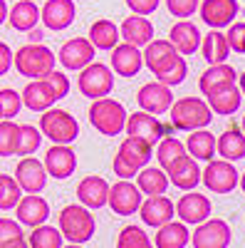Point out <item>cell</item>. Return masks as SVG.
Returning a JSON list of instances; mask_svg holds the SVG:
<instances>
[{"label":"cell","instance_id":"6da1fadb","mask_svg":"<svg viewBox=\"0 0 245 248\" xmlns=\"http://www.w3.org/2000/svg\"><path fill=\"white\" fill-rule=\"evenodd\" d=\"M169 117H171V127L178 129V132H201V129H206L211 124L213 112H211L206 99H201V97H181V99L173 102Z\"/></svg>","mask_w":245,"mask_h":248},{"label":"cell","instance_id":"7a4b0ae2","mask_svg":"<svg viewBox=\"0 0 245 248\" xmlns=\"http://www.w3.org/2000/svg\"><path fill=\"white\" fill-rule=\"evenodd\" d=\"M57 229L62 233V238H67L72 246H82V243L92 241V236L97 231V221L89 209H85L79 203H70L59 211Z\"/></svg>","mask_w":245,"mask_h":248},{"label":"cell","instance_id":"3957f363","mask_svg":"<svg viewBox=\"0 0 245 248\" xmlns=\"http://www.w3.org/2000/svg\"><path fill=\"white\" fill-rule=\"evenodd\" d=\"M87 114H89V124L104 137H116V134H121L127 129L129 112L114 97H104V99L92 102V107H89Z\"/></svg>","mask_w":245,"mask_h":248},{"label":"cell","instance_id":"277c9868","mask_svg":"<svg viewBox=\"0 0 245 248\" xmlns=\"http://www.w3.org/2000/svg\"><path fill=\"white\" fill-rule=\"evenodd\" d=\"M57 55L47 45H23L15 52V70L17 75L32 79H47L55 72Z\"/></svg>","mask_w":245,"mask_h":248},{"label":"cell","instance_id":"5b68a950","mask_svg":"<svg viewBox=\"0 0 245 248\" xmlns=\"http://www.w3.org/2000/svg\"><path fill=\"white\" fill-rule=\"evenodd\" d=\"M40 132L52 141V147H70L79 137V122L67 109L52 107L40 117Z\"/></svg>","mask_w":245,"mask_h":248},{"label":"cell","instance_id":"8992f818","mask_svg":"<svg viewBox=\"0 0 245 248\" xmlns=\"http://www.w3.org/2000/svg\"><path fill=\"white\" fill-rule=\"evenodd\" d=\"M77 87H79L82 94L89 97L92 102L104 99L114 90V72H112L109 65H104V62H92L89 67H85L79 72Z\"/></svg>","mask_w":245,"mask_h":248},{"label":"cell","instance_id":"52a82bcc","mask_svg":"<svg viewBox=\"0 0 245 248\" xmlns=\"http://www.w3.org/2000/svg\"><path fill=\"white\" fill-rule=\"evenodd\" d=\"M201 181L206 184V189L213 191V194H231L235 186H240V174L231 161L213 159L211 164H206Z\"/></svg>","mask_w":245,"mask_h":248},{"label":"cell","instance_id":"ba28073f","mask_svg":"<svg viewBox=\"0 0 245 248\" xmlns=\"http://www.w3.org/2000/svg\"><path fill=\"white\" fill-rule=\"evenodd\" d=\"M233 238V231L228 221L223 218H208L206 223L196 226V231L191 233L193 248H228Z\"/></svg>","mask_w":245,"mask_h":248},{"label":"cell","instance_id":"9c48e42d","mask_svg":"<svg viewBox=\"0 0 245 248\" xmlns=\"http://www.w3.org/2000/svg\"><path fill=\"white\" fill-rule=\"evenodd\" d=\"M238 0H201V20L206 23L211 30H220V28H231L238 17Z\"/></svg>","mask_w":245,"mask_h":248},{"label":"cell","instance_id":"30bf717a","mask_svg":"<svg viewBox=\"0 0 245 248\" xmlns=\"http://www.w3.org/2000/svg\"><path fill=\"white\" fill-rule=\"evenodd\" d=\"M211 214H213L211 199L203 196V194L188 191V194H183L176 201V216L181 218V223H186V226H201V223H206L211 218Z\"/></svg>","mask_w":245,"mask_h":248},{"label":"cell","instance_id":"8fae6325","mask_svg":"<svg viewBox=\"0 0 245 248\" xmlns=\"http://www.w3.org/2000/svg\"><path fill=\"white\" fill-rule=\"evenodd\" d=\"M141 203H144V194L139 191L134 181H116L109 189V206L116 216H131L139 214Z\"/></svg>","mask_w":245,"mask_h":248},{"label":"cell","instance_id":"7c38bea8","mask_svg":"<svg viewBox=\"0 0 245 248\" xmlns=\"http://www.w3.org/2000/svg\"><path fill=\"white\" fill-rule=\"evenodd\" d=\"M15 181L20 184L23 194L32 196V194H40L47 186V169L45 164L35 159V156H25L17 161L15 167Z\"/></svg>","mask_w":245,"mask_h":248},{"label":"cell","instance_id":"4fadbf2b","mask_svg":"<svg viewBox=\"0 0 245 248\" xmlns=\"http://www.w3.org/2000/svg\"><path fill=\"white\" fill-rule=\"evenodd\" d=\"M136 102H139L141 112L156 117V114L171 112V107H173V94H171V87L161 85V82H146V85L136 92Z\"/></svg>","mask_w":245,"mask_h":248},{"label":"cell","instance_id":"5bb4252c","mask_svg":"<svg viewBox=\"0 0 245 248\" xmlns=\"http://www.w3.org/2000/svg\"><path fill=\"white\" fill-rule=\"evenodd\" d=\"M94 45L89 43L87 37H72L67 40V43L59 47L57 52V60L62 62V67L65 70H77L82 72L85 67H89L92 62H94Z\"/></svg>","mask_w":245,"mask_h":248},{"label":"cell","instance_id":"9a60e30c","mask_svg":"<svg viewBox=\"0 0 245 248\" xmlns=\"http://www.w3.org/2000/svg\"><path fill=\"white\" fill-rule=\"evenodd\" d=\"M109 181L104 176H85L79 184H77V199H79V206H85L89 211H97V209H104L109 206Z\"/></svg>","mask_w":245,"mask_h":248},{"label":"cell","instance_id":"2e32d148","mask_svg":"<svg viewBox=\"0 0 245 248\" xmlns=\"http://www.w3.org/2000/svg\"><path fill=\"white\" fill-rule=\"evenodd\" d=\"M129 137H139V139H144V141H149L151 147L156 144L159 147V141L166 137V124H163L159 117H154V114H146V112H134V114H129V119H127V129H124Z\"/></svg>","mask_w":245,"mask_h":248},{"label":"cell","instance_id":"e0dca14e","mask_svg":"<svg viewBox=\"0 0 245 248\" xmlns=\"http://www.w3.org/2000/svg\"><path fill=\"white\" fill-rule=\"evenodd\" d=\"M43 13V23L47 30L59 32V30H67L74 17H77V5L72 0H45V5L40 8Z\"/></svg>","mask_w":245,"mask_h":248},{"label":"cell","instance_id":"ac0fdd59","mask_svg":"<svg viewBox=\"0 0 245 248\" xmlns=\"http://www.w3.org/2000/svg\"><path fill=\"white\" fill-rule=\"evenodd\" d=\"M139 216L146 226L151 229H161V226H166L173 221L176 216V203L169 199V196H151V199H144L139 209Z\"/></svg>","mask_w":245,"mask_h":248},{"label":"cell","instance_id":"d6986e66","mask_svg":"<svg viewBox=\"0 0 245 248\" xmlns=\"http://www.w3.org/2000/svg\"><path fill=\"white\" fill-rule=\"evenodd\" d=\"M144 67V52L129 43H119L112 50V72L121 77H136Z\"/></svg>","mask_w":245,"mask_h":248},{"label":"cell","instance_id":"ffe728a7","mask_svg":"<svg viewBox=\"0 0 245 248\" xmlns=\"http://www.w3.org/2000/svg\"><path fill=\"white\" fill-rule=\"evenodd\" d=\"M45 169H47V176L62 181V179H70L77 169V154L72 147H50L45 159Z\"/></svg>","mask_w":245,"mask_h":248},{"label":"cell","instance_id":"44dd1931","mask_svg":"<svg viewBox=\"0 0 245 248\" xmlns=\"http://www.w3.org/2000/svg\"><path fill=\"white\" fill-rule=\"evenodd\" d=\"M169 40H171V45L176 47V52L181 57H186V55H196L201 50L203 35H201L198 25H193L191 20H178V23L171 28V32H169Z\"/></svg>","mask_w":245,"mask_h":248},{"label":"cell","instance_id":"7402d4cb","mask_svg":"<svg viewBox=\"0 0 245 248\" xmlns=\"http://www.w3.org/2000/svg\"><path fill=\"white\" fill-rule=\"evenodd\" d=\"M17 223L20 226H30V229H40L45 226L47 216H50V203L40 196V194H32V196H23V201L17 203Z\"/></svg>","mask_w":245,"mask_h":248},{"label":"cell","instance_id":"603a6c76","mask_svg":"<svg viewBox=\"0 0 245 248\" xmlns=\"http://www.w3.org/2000/svg\"><path fill=\"white\" fill-rule=\"evenodd\" d=\"M166 176H169V181L176 186V189H181V191H193L196 186L201 184L203 171H201V167H198V161L186 154V156H181L173 167L166 171Z\"/></svg>","mask_w":245,"mask_h":248},{"label":"cell","instance_id":"cb8c5ba5","mask_svg":"<svg viewBox=\"0 0 245 248\" xmlns=\"http://www.w3.org/2000/svg\"><path fill=\"white\" fill-rule=\"evenodd\" d=\"M20 94H23V105L30 112H43L45 114L47 109L55 107V102H57L55 90L50 87L47 79H32V82H28V87Z\"/></svg>","mask_w":245,"mask_h":248},{"label":"cell","instance_id":"d4e9b609","mask_svg":"<svg viewBox=\"0 0 245 248\" xmlns=\"http://www.w3.org/2000/svg\"><path fill=\"white\" fill-rule=\"evenodd\" d=\"M178 52L171 45V40H154L144 47V65L151 70V75H161L163 70H169L173 62H176Z\"/></svg>","mask_w":245,"mask_h":248},{"label":"cell","instance_id":"484cf974","mask_svg":"<svg viewBox=\"0 0 245 248\" xmlns=\"http://www.w3.org/2000/svg\"><path fill=\"white\" fill-rule=\"evenodd\" d=\"M119 32L124 37V43L134 45V47H146L149 43H154V25L149 17L141 15H129L124 23L119 25Z\"/></svg>","mask_w":245,"mask_h":248},{"label":"cell","instance_id":"4316f807","mask_svg":"<svg viewBox=\"0 0 245 248\" xmlns=\"http://www.w3.org/2000/svg\"><path fill=\"white\" fill-rule=\"evenodd\" d=\"M40 20H43V13H40V5L32 3V0H17V3L10 8V15H8V23L17 32H32V30H37Z\"/></svg>","mask_w":245,"mask_h":248},{"label":"cell","instance_id":"83f0119b","mask_svg":"<svg viewBox=\"0 0 245 248\" xmlns=\"http://www.w3.org/2000/svg\"><path fill=\"white\" fill-rule=\"evenodd\" d=\"M206 102H208V107H211L213 114L231 117V114H235V112L240 109V105H243V92H240L238 85H228V87H220V90L211 92V94L206 97Z\"/></svg>","mask_w":245,"mask_h":248},{"label":"cell","instance_id":"f1b7e54d","mask_svg":"<svg viewBox=\"0 0 245 248\" xmlns=\"http://www.w3.org/2000/svg\"><path fill=\"white\" fill-rule=\"evenodd\" d=\"M116 156H121L136 171H141V169H146L149 161H151V144L144 141V139H139V137H127L124 141L119 144Z\"/></svg>","mask_w":245,"mask_h":248},{"label":"cell","instance_id":"f546056e","mask_svg":"<svg viewBox=\"0 0 245 248\" xmlns=\"http://www.w3.org/2000/svg\"><path fill=\"white\" fill-rule=\"evenodd\" d=\"M228 85H238V72L228 65V62L226 65H213V67H208L198 77V90H201V94H206V97L211 92L220 90V87H228Z\"/></svg>","mask_w":245,"mask_h":248},{"label":"cell","instance_id":"4dcf8cb0","mask_svg":"<svg viewBox=\"0 0 245 248\" xmlns=\"http://www.w3.org/2000/svg\"><path fill=\"white\" fill-rule=\"evenodd\" d=\"M186 152L191 159L196 161H206L211 164L218 154V139L208 132V129H201V132H191L186 139Z\"/></svg>","mask_w":245,"mask_h":248},{"label":"cell","instance_id":"1f68e13d","mask_svg":"<svg viewBox=\"0 0 245 248\" xmlns=\"http://www.w3.org/2000/svg\"><path fill=\"white\" fill-rule=\"evenodd\" d=\"M87 40L94 45V50H114L121 40V32H119V25L112 23L107 17H99L89 25V35Z\"/></svg>","mask_w":245,"mask_h":248},{"label":"cell","instance_id":"d6a6232c","mask_svg":"<svg viewBox=\"0 0 245 248\" xmlns=\"http://www.w3.org/2000/svg\"><path fill=\"white\" fill-rule=\"evenodd\" d=\"M201 55H203V60L208 62V67H213V65H226V60H228V55H231V47H228L226 32H220V30H211L208 35H203Z\"/></svg>","mask_w":245,"mask_h":248},{"label":"cell","instance_id":"836d02e7","mask_svg":"<svg viewBox=\"0 0 245 248\" xmlns=\"http://www.w3.org/2000/svg\"><path fill=\"white\" fill-rule=\"evenodd\" d=\"M188 243H191V231L181 221H171L166 226H161L154 236V248H186Z\"/></svg>","mask_w":245,"mask_h":248},{"label":"cell","instance_id":"e575fe53","mask_svg":"<svg viewBox=\"0 0 245 248\" xmlns=\"http://www.w3.org/2000/svg\"><path fill=\"white\" fill-rule=\"evenodd\" d=\"M169 184L171 181H169L166 171L159 169V167H146V169H141L136 174V186H139L141 194H146V199L163 196V194H166V189H169Z\"/></svg>","mask_w":245,"mask_h":248},{"label":"cell","instance_id":"d590c367","mask_svg":"<svg viewBox=\"0 0 245 248\" xmlns=\"http://www.w3.org/2000/svg\"><path fill=\"white\" fill-rule=\"evenodd\" d=\"M218 156L231 164L245 159V134L240 129H226L218 137Z\"/></svg>","mask_w":245,"mask_h":248},{"label":"cell","instance_id":"8d00e7d4","mask_svg":"<svg viewBox=\"0 0 245 248\" xmlns=\"http://www.w3.org/2000/svg\"><path fill=\"white\" fill-rule=\"evenodd\" d=\"M186 144H183L181 139L176 137H163L159 141V147H156V159H159V169L163 171H169L173 164L181 159V156H186Z\"/></svg>","mask_w":245,"mask_h":248},{"label":"cell","instance_id":"74e56055","mask_svg":"<svg viewBox=\"0 0 245 248\" xmlns=\"http://www.w3.org/2000/svg\"><path fill=\"white\" fill-rule=\"evenodd\" d=\"M62 233L55 226H40V229H32V233L28 236V246L30 248H62Z\"/></svg>","mask_w":245,"mask_h":248},{"label":"cell","instance_id":"f35d334b","mask_svg":"<svg viewBox=\"0 0 245 248\" xmlns=\"http://www.w3.org/2000/svg\"><path fill=\"white\" fill-rule=\"evenodd\" d=\"M116 248H154V241L141 226H124L116 238Z\"/></svg>","mask_w":245,"mask_h":248},{"label":"cell","instance_id":"ab89813d","mask_svg":"<svg viewBox=\"0 0 245 248\" xmlns=\"http://www.w3.org/2000/svg\"><path fill=\"white\" fill-rule=\"evenodd\" d=\"M23 201V189L15 181V176L3 174V184H0V211H13L17 203Z\"/></svg>","mask_w":245,"mask_h":248},{"label":"cell","instance_id":"60d3db41","mask_svg":"<svg viewBox=\"0 0 245 248\" xmlns=\"http://www.w3.org/2000/svg\"><path fill=\"white\" fill-rule=\"evenodd\" d=\"M20 147V124L3 119L0 122V156H13Z\"/></svg>","mask_w":245,"mask_h":248},{"label":"cell","instance_id":"b9f144b4","mask_svg":"<svg viewBox=\"0 0 245 248\" xmlns=\"http://www.w3.org/2000/svg\"><path fill=\"white\" fill-rule=\"evenodd\" d=\"M40 144H43V132L40 127H32V124H20V147H17V156H32Z\"/></svg>","mask_w":245,"mask_h":248},{"label":"cell","instance_id":"7bdbcfd3","mask_svg":"<svg viewBox=\"0 0 245 248\" xmlns=\"http://www.w3.org/2000/svg\"><path fill=\"white\" fill-rule=\"evenodd\" d=\"M0 107H3V119L13 122L20 114V109L25 107L23 105V94L15 92L13 87H3L0 90Z\"/></svg>","mask_w":245,"mask_h":248},{"label":"cell","instance_id":"ee69618b","mask_svg":"<svg viewBox=\"0 0 245 248\" xmlns=\"http://www.w3.org/2000/svg\"><path fill=\"white\" fill-rule=\"evenodd\" d=\"M20 241H25L23 226L13 218H0V248H13Z\"/></svg>","mask_w":245,"mask_h":248},{"label":"cell","instance_id":"f6af8a7d","mask_svg":"<svg viewBox=\"0 0 245 248\" xmlns=\"http://www.w3.org/2000/svg\"><path fill=\"white\" fill-rule=\"evenodd\" d=\"M186 75H188V65H186V57H176V62L169 67V70H163L159 77H156V82H161V85H166V87H176V85H181L183 79H186Z\"/></svg>","mask_w":245,"mask_h":248},{"label":"cell","instance_id":"bcb514c9","mask_svg":"<svg viewBox=\"0 0 245 248\" xmlns=\"http://www.w3.org/2000/svg\"><path fill=\"white\" fill-rule=\"evenodd\" d=\"M166 8L173 17L178 20H188L191 15L198 13L201 8V0H166Z\"/></svg>","mask_w":245,"mask_h":248},{"label":"cell","instance_id":"7dc6e473","mask_svg":"<svg viewBox=\"0 0 245 248\" xmlns=\"http://www.w3.org/2000/svg\"><path fill=\"white\" fill-rule=\"evenodd\" d=\"M226 40H228L231 52L245 55V23H233L226 32Z\"/></svg>","mask_w":245,"mask_h":248},{"label":"cell","instance_id":"c3c4849f","mask_svg":"<svg viewBox=\"0 0 245 248\" xmlns=\"http://www.w3.org/2000/svg\"><path fill=\"white\" fill-rule=\"evenodd\" d=\"M47 82H50V87L55 90V97H57V99H65V97H67V92H70V77H67L65 72L55 70V72L47 77Z\"/></svg>","mask_w":245,"mask_h":248},{"label":"cell","instance_id":"681fc988","mask_svg":"<svg viewBox=\"0 0 245 248\" xmlns=\"http://www.w3.org/2000/svg\"><path fill=\"white\" fill-rule=\"evenodd\" d=\"M159 3H161V0H127V5L131 8V13L134 15H141V17L156 13Z\"/></svg>","mask_w":245,"mask_h":248},{"label":"cell","instance_id":"f907efd6","mask_svg":"<svg viewBox=\"0 0 245 248\" xmlns=\"http://www.w3.org/2000/svg\"><path fill=\"white\" fill-rule=\"evenodd\" d=\"M112 169H114V174L119 176V181H131L139 171L134 169V167H129V164L121 159V156H114V161H112Z\"/></svg>","mask_w":245,"mask_h":248},{"label":"cell","instance_id":"816d5d0a","mask_svg":"<svg viewBox=\"0 0 245 248\" xmlns=\"http://www.w3.org/2000/svg\"><path fill=\"white\" fill-rule=\"evenodd\" d=\"M15 65V55H13V50L8 47V43H3L0 40V77L3 75H8V70Z\"/></svg>","mask_w":245,"mask_h":248},{"label":"cell","instance_id":"f5cc1de1","mask_svg":"<svg viewBox=\"0 0 245 248\" xmlns=\"http://www.w3.org/2000/svg\"><path fill=\"white\" fill-rule=\"evenodd\" d=\"M8 15H10V8H8V3H5V0H0V25H3L5 20H8Z\"/></svg>","mask_w":245,"mask_h":248},{"label":"cell","instance_id":"db71d44e","mask_svg":"<svg viewBox=\"0 0 245 248\" xmlns=\"http://www.w3.org/2000/svg\"><path fill=\"white\" fill-rule=\"evenodd\" d=\"M238 87H240V92H243V97H245V72L238 77Z\"/></svg>","mask_w":245,"mask_h":248},{"label":"cell","instance_id":"11a10c76","mask_svg":"<svg viewBox=\"0 0 245 248\" xmlns=\"http://www.w3.org/2000/svg\"><path fill=\"white\" fill-rule=\"evenodd\" d=\"M13 248H30V246H28V238H25V241H20V243H15Z\"/></svg>","mask_w":245,"mask_h":248},{"label":"cell","instance_id":"9f6ffc18","mask_svg":"<svg viewBox=\"0 0 245 248\" xmlns=\"http://www.w3.org/2000/svg\"><path fill=\"white\" fill-rule=\"evenodd\" d=\"M240 189H243V194H245V171L240 174Z\"/></svg>","mask_w":245,"mask_h":248},{"label":"cell","instance_id":"6f0895ef","mask_svg":"<svg viewBox=\"0 0 245 248\" xmlns=\"http://www.w3.org/2000/svg\"><path fill=\"white\" fill-rule=\"evenodd\" d=\"M62 248H85V246H72V243H67V246H62Z\"/></svg>","mask_w":245,"mask_h":248},{"label":"cell","instance_id":"680465c9","mask_svg":"<svg viewBox=\"0 0 245 248\" xmlns=\"http://www.w3.org/2000/svg\"><path fill=\"white\" fill-rule=\"evenodd\" d=\"M243 134H245V117H243Z\"/></svg>","mask_w":245,"mask_h":248},{"label":"cell","instance_id":"91938a15","mask_svg":"<svg viewBox=\"0 0 245 248\" xmlns=\"http://www.w3.org/2000/svg\"><path fill=\"white\" fill-rule=\"evenodd\" d=\"M0 122H3V107H0Z\"/></svg>","mask_w":245,"mask_h":248},{"label":"cell","instance_id":"94428289","mask_svg":"<svg viewBox=\"0 0 245 248\" xmlns=\"http://www.w3.org/2000/svg\"><path fill=\"white\" fill-rule=\"evenodd\" d=\"M0 184H3V174H0Z\"/></svg>","mask_w":245,"mask_h":248}]
</instances>
